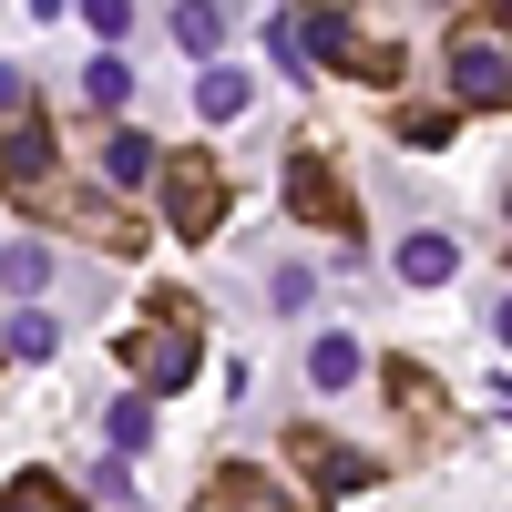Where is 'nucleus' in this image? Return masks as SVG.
Returning a JSON list of instances; mask_svg holds the SVG:
<instances>
[{"mask_svg":"<svg viewBox=\"0 0 512 512\" xmlns=\"http://www.w3.org/2000/svg\"><path fill=\"white\" fill-rule=\"evenodd\" d=\"M195 359H205V349H195V328H185V318H154V328L123 338V369H134L144 390H185Z\"/></svg>","mask_w":512,"mask_h":512,"instance_id":"obj_1","label":"nucleus"},{"mask_svg":"<svg viewBox=\"0 0 512 512\" xmlns=\"http://www.w3.org/2000/svg\"><path fill=\"white\" fill-rule=\"evenodd\" d=\"M451 103H472V113H502L512 103V52H502L492 31L451 41Z\"/></svg>","mask_w":512,"mask_h":512,"instance_id":"obj_2","label":"nucleus"},{"mask_svg":"<svg viewBox=\"0 0 512 512\" xmlns=\"http://www.w3.org/2000/svg\"><path fill=\"white\" fill-rule=\"evenodd\" d=\"M164 216H175V236H216L226 226V185L216 175H205V164H164Z\"/></svg>","mask_w":512,"mask_h":512,"instance_id":"obj_3","label":"nucleus"},{"mask_svg":"<svg viewBox=\"0 0 512 512\" xmlns=\"http://www.w3.org/2000/svg\"><path fill=\"white\" fill-rule=\"evenodd\" d=\"M287 451H297V461H308V482H318V492H359V482L379 472V461H369V451H349V441H328V431H297Z\"/></svg>","mask_w":512,"mask_h":512,"instance_id":"obj_4","label":"nucleus"},{"mask_svg":"<svg viewBox=\"0 0 512 512\" xmlns=\"http://www.w3.org/2000/svg\"><path fill=\"white\" fill-rule=\"evenodd\" d=\"M287 205H308L318 226H349V185L328 175V154H297L287 164Z\"/></svg>","mask_w":512,"mask_h":512,"instance_id":"obj_5","label":"nucleus"},{"mask_svg":"<svg viewBox=\"0 0 512 512\" xmlns=\"http://www.w3.org/2000/svg\"><path fill=\"white\" fill-rule=\"evenodd\" d=\"M0 185H21V195L52 185V134H41V123H11V134H0Z\"/></svg>","mask_w":512,"mask_h":512,"instance_id":"obj_6","label":"nucleus"},{"mask_svg":"<svg viewBox=\"0 0 512 512\" xmlns=\"http://www.w3.org/2000/svg\"><path fill=\"white\" fill-rule=\"evenodd\" d=\"M195 512H287V502H277V482H267V472H216Z\"/></svg>","mask_w":512,"mask_h":512,"instance_id":"obj_7","label":"nucleus"},{"mask_svg":"<svg viewBox=\"0 0 512 512\" xmlns=\"http://www.w3.org/2000/svg\"><path fill=\"white\" fill-rule=\"evenodd\" d=\"M451 267H461V246H451L441 226H420V236H400V277H410V287H441Z\"/></svg>","mask_w":512,"mask_h":512,"instance_id":"obj_8","label":"nucleus"},{"mask_svg":"<svg viewBox=\"0 0 512 512\" xmlns=\"http://www.w3.org/2000/svg\"><path fill=\"white\" fill-rule=\"evenodd\" d=\"M103 175H113V185H154V175H164V154H154L144 134H103Z\"/></svg>","mask_w":512,"mask_h":512,"instance_id":"obj_9","label":"nucleus"},{"mask_svg":"<svg viewBox=\"0 0 512 512\" xmlns=\"http://www.w3.org/2000/svg\"><path fill=\"white\" fill-rule=\"evenodd\" d=\"M175 41H185L195 62H205V52H226V11H216V0H175Z\"/></svg>","mask_w":512,"mask_h":512,"instance_id":"obj_10","label":"nucleus"},{"mask_svg":"<svg viewBox=\"0 0 512 512\" xmlns=\"http://www.w3.org/2000/svg\"><path fill=\"white\" fill-rule=\"evenodd\" d=\"M308 379H318V390H359V338H318V349H308Z\"/></svg>","mask_w":512,"mask_h":512,"instance_id":"obj_11","label":"nucleus"},{"mask_svg":"<svg viewBox=\"0 0 512 512\" xmlns=\"http://www.w3.org/2000/svg\"><path fill=\"white\" fill-rule=\"evenodd\" d=\"M195 103H205V123H236V113H246V72H226V62L195 72Z\"/></svg>","mask_w":512,"mask_h":512,"instance_id":"obj_12","label":"nucleus"},{"mask_svg":"<svg viewBox=\"0 0 512 512\" xmlns=\"http://www.w3.org/2000/svg\"><path fill=\"white\" fill-rule=\"evenodd\" d=\"M0 512H82V502H72L62 482H41V472H21L11 492H0Z\"/></svg>","mask_w":512,"mask_h":512,"instance_id":"obj_13","label":"nucleus"},{"mask_svg":"<svg viewBox=\"0 0 512 512\" xmlns=\"http://www.w3.org/2000/svg\"><path fill=\"white\" fill-rule=\"evenodd\" d=\"M11 349H21V359H52V349H62V328L41 318V308H11Z\"/></svg>","mask_w":512,"mask_h":512,"instance_id":"obj_14","label":"nucleus"},{"mask_svg":"<svg viewBox=\"0 0 512 512\" xmlns=\"http://www.w3.org/2000/svg\"><path fill=\"white\" fill-rule=\"evenodd\" d=\"M0 277H11L21 297H41V277H52V256H41V246H0Z\"/></svg>","mask_w":512,"mask_h":512,"instance_id":"obj_15","label":"nucleus"},{"mask_svg":"<svg viewBox=\"0 0 512 512\" xmlns=\"http://www.w3.org/2000/svg\"><path fill=\"white\" fill-rule=\"evenodd\" d=\"M144 441H154V410H144V400H113V461L144 451Z\"/></svg>","mask_w":512,"mask_h":512,"instance_id":"obj_16","label":"nucleus"},{"mask_svg":"<svg viewBox=\"0 0 512 512\" xmlns=\"http://www.w3.org/2000/svg\"><path fill=\"white\" fill-rule=\"evenodd\" d=\"M82 93H93V103H103V113H113V103H123V93H134V72H123V62H113V52H103V62H93V72H82Z\"/></svg>","mask_w":512,"mask_h":512,"instance_id":"obj_17","label":"nucleus"},{"mask_svg":"<svg viewBox=\"0 0 512 512\" xmlns=\"http://www.w3.org/2000/svg\"><path fill=\"white\" fill-rule=\"evenodd\" d=\"M82 21H93L103 41H123V21H134V0H82Z\"/></svg>","mask_w":512,"mask_h":512,"instance_id":"obj_18","label":"nucleus"},{"mask_svg":"<svg viewBox=\"0 0 512 512\" xmlns=\"http://www.w3.org/2000/svg\"><path fill=\"white\" fill-rule=\"evenodd\" d=\"M21 93H31V72H21V62H0V113H21Z\"/></svg>","mask_w":512,"mask_h":512,"instance_id":"obj_19","label":"nucleus"},{"mask_svg":"<svg viewBox=\"0 0 512 512\" xmlns=\"http://www.w3.org/2000/svg\"><path fill=\"white\" fill-rule=\"evenodd\" d=\"M492 11H502V21H512V0H492Z\"/></svg>","mask_w":512,"mask_h":512,"instance_id":"obj_20","label":"nucleus"},{"mask_svg":"<svg viewBox=\"0 0 512 512\" xmlns=\"http://www.w3.org/2000/svg\"><path fill=\"white\" fill-rule=\"evenodd\" d=\"M502 338H512V308H502Z\"/></svg>","mask_w":512,"mask_h":512,"instance_id":"obj_21","label":"nucleus"}]
</instances>
